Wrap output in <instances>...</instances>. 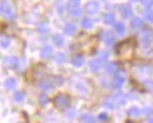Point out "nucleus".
Instances as JSON below:
<instances>
[{"mask_svg": "<svg viewBox=\"0 0 153 123\" xmlns=\"http://www.w3.org/2000/svg\"><path fill=\"white\" fill-rule=\"evenodd\" d=\"M134 47H135L134 40H126L118 45L117 54L121 58H123L125 61L131 59L133 56V52H134Z\"/></svg>", "mask_w": 153, "mask_h": 123, "instance_id": "nucleus-1", "label": "nucleus"}, {"mask_svg": "<svg viewBox=\"0 0 153 123\" xmlns=\"http://www.w3.org/2000/svg\"><path fill=\"white\" fill-rule=\"evenodd\" d=\"M125 102H126V98L123 94H116L113 96L108 98L104 101V106L112 109V108H116L118 106H123V104H125Z\"/></svg>", "mask_w": 153, "mask_h": 123, "instance_id": "nucleus-2", "label": "nucleus"}, {"mask_svg": "<svg viewBox=\"0 0 153 123\" xmlns=\"http://www.w3.org/2000/svg\"><path fill=\"white\" fill-rule=\"evenodd\" d=\"M0 13H1L7 20H13L15 17V13L14 11L12 9V7L9 6V4L5 0H3L1 3H0Z\"/></svg>", "mask_w": 153, "mask_h": 123, "instance_id": "nucleus-3", "label": "nucleus"}, {"mask_svg": "<svg viewBox=\"0 0 153 123\" xmlns=\"http://www.w3.org/2000/svg\"><path fill=\"white\" fill-rule=\"evenodd\" d=\"M54 104L59 108H65V107H68L70 104V100L64 94H59L54 99Z\"/></svg>", "mask_w": 153, "mask_h": 123, "instance_id": "nucleus-4", "label": "nucleus"}, {"mask_svg": "<svg viewBox=\"0 0 153 123\" xmlns=\"http://www.w3.org/2000/svg\"><path fill=\"white\" fill-rule=\"evenodd\" d=\"M99 9V5L97 1H90L86 5V7H84V11H86L88 14H96Z\"/></svg>", "mask_w": 153, "mask_h": 123, "instance_id": "nucleus-5", "label": "nucleus"}, {"mask_svg": "<svg viewBox=\"0 0 153 123\" xmlns=\"http://www.w3.org/2000/svg\"><path fill=\"white\" fill-rule=\"evenodd\" d=\"M100 37H102V40H103L108 45H112L113 42H115V39L112 37V35H111V33L109 30H104L103 33L100 34Z\"/></svg>", "mask_w": 153, "mask_h": 123, "instance_id": "nucleus-6", "label": "nucleus"}, {"mask_svg": "<svg viewBox=\"0 0 153 123\" xmlns=\"http://www.w3.org/2000/svg\"><path fill=\"white\" fill-rule=\"evenodd\" d=\"M124 81H125L124 74L118 73V74L116 76L115 80H113V87H115V88H121V87L123 86V84H124Z\"/></svg>", "mask_w": 153, "mask_h": 123, "instance_id": "nucleus-7", "label": "nucleus"}, {"mask_svg": "<svg viewBox=\"0 0 153 123\" xmlns=\"http://www.w3.org/2000/svg\"><path fill=\"white\" fill-rule=\"evenodd\" d=\"M119 12L122 13L123 17H125V19H127V17H130L132 15V9L130 7V5H123L119 7Z\"/></svg>", "mask_w": 153, "mask_h": 123, "instance_id": "nucleus-8", "label": "nucleus"}, {"mask_svg": "<svg viewBox=\"0 0 153 123\" xmlns=\"http://www.w3.org/2000/svg\"><path fill=\"white\" fill-rule=\"evenodd\" d=\"M5 64L12 68H18V65H19V59L15 58V57H7L5 59Z\"/></svg>", "mask_w": 153, "mask_h": 123, "instance_id": "nucleus-9", "label": "nucleus"}, {"mask_svg": "<svg viewBox=\"0 0 153 123\" xmlns=\"http://www.w3.org/2000/svg\"><path fill=\"white\" fill-rule=\"evenodd\" d=\"M100 67H102V63L99 59H95V61L90 62V68H91L92 72H98L100 70Z\"/></svg>", "mask_w": 153, "mask_h": 123, "instance_id": "nucleus-10", "label": "nucleus"}, {"mask_svg": "<svg viewBox=\"0 0 153 123\" xmlns=\"http://www.w3.org/2000/svg\"><path fill=\"white\" fill-rule=\"evenodd\" d=\"M71 63H73V65H74V66L80 67V66H82V65H83V63H84V58H83V56H80V55L74 56V57H73V59H71Z\"/></svg>", "mask_w": 153, "mask_h": 123, "instance_id": "nucleus-11", "label": "nucleus"}, {"mask_svg": "<svg viewBox=\"0 0 153 123\" xmlns=\"http://www.w3.org/2000/svg\"><path fill=\"white\" fill-rule=\"evenodd\" d=\"M64 33L67 35H74L76 33V26L74 23H67L64 27Z\"/></svg>", "mask_w": 153, "mask_h": 123, "instance_id": "nucleus-12", "label": "nucleus"}, {"mask_svg": "<svg viewBox=\"0 0 153 123\" xmlns=\"http://www.w3.org/2000/svg\"><path fill=\"white\" fill-rule=\"evenodd\" d=\"M142 114V110L138 108V107H131L129 110H127V115L130 117H137Z\"/></svg>", "mask_w": 153, "mask_h": 123, "instance_id": "nucleus-13", "label": "nucleus"}, {"mask_svg": "<svg viewBox=\"0 0 153 123\" xmlns=\"http://www.w3.org/2000/svg\"><path fill=\"white\" fill-rule=\"evenodd\" d=\"M52 54H53V49H52V47L46 45V47L42 49V51H41V57H42V58H48Z\"/></svg>", "mask_w": 153, "mask_h": 123, "instance_id": "nucleus-14", "label": "nucleus"}, {"mask_svg": "<svg viewBox=\"0 0 153 123\" xmlns=\"http://www.w3.org/2000/svg\"><path fill=\"white\" fill-rule=\"evenodd\" d=\"M39 87H40L42 91H50L53 86H52V84H50L48 80H43V81H41L39 84Z\"/></svg>", "mask_w": 153, "mask_h": 123, "instance_id": "nucleus-15", "label": "nucleus"}, {"mask_svg": "<svg viewBox=\"0 0 153 123\" xmlns=\"http://www.w3.org/2000/svg\"><path fill=\"white\" fill-rule=\"evenodd\" d=\"M15 85H16V80L14 78H8L5 81V87L7 90H13L15 87Z\"/></svg>", "mask_w": 153, "mask_h": 123, "instance_id": "nucleus-16", "label": "nucleus"}, {"mask_svg": "<svg viewBox=\"0 0 153 123\" xmlns=\"http://www.w3.org/2000/svg\"><path fill=\"white\" fill-rule=\"evenodd\" d=\"M53 42H54L55 45L62 47L63 45V37L59 34H55V35H53Z\"/></svg>", "mask_w": 153, "mask_h": 123, "instance_id": "nucleus-17", "label": "nucleus"}, {"mask_svg": "<svg viewBox=\"0 0 153 123\" xmlns=\"http://www.w3.org/2000/svg\"><path fill=\"white\" fill-rule=\"evenodd\" d=\"M103 20L106 25H111L115 22V15L112 13H106L104 16H103Z\"/></svg>", "mask_w": 153, "mask_h": 123, "instance_id": "nucleus-18", "label": "nucleus"}, {"mask_svg": "<svg viewBox=\"0 0 153 123\" xmlns=\"http://www.w3.org/2000/svg\"><path fill=\"white\" fill-rule=\"evenodd\" d=\"M69 14H70V16H73V17H78V16H81V14H82V11H81V8L80 7H71L70 8V11H69Z\"/></svg>", "mask_w": 153, "mask_h": 123, "instance_id": "nucleus-19", "label": "nucleus"}, {"mask_svg": "<svg viewBox=\"0 0 153 123\" xmlns=\"http://www.w3.org/2000/svg\"><path fill=\"white\" fill-rule=\"evenodd\" d=\"M115 30L117 31V34H119V35H123L124 31H125V26L123 22H117L115 25Z\"/></svg>", "mask_w": 153, "mask_h": 123, "instance_id": "nucleus-20", "label": "nucleus"}, {"mask_svg": "<svg viewBox=\"0 0 153 123\" xmlns=\"http://www.w3.org/2000/svg\"><path fill=\"white\" fill-rule=\"evenodd\" d=\"M13 100L15 102H22L25 100V94L22 92H15L13 94Z\"/></svg>", "mask_w": 153, "mask_h": 123, "instance_id": "nucleus-21", "label": "nucleus"}, {"mask_svg": "<svg viewBox=\"0 0 153 123\" xmlns=\"http://www.w3.org/2000/svg\"><path fill=\"white\" fill-rule=\"evenodd\" d=\"M92 20H90L89 17H86V19H83L82 20V27L84 28V29H90L91 27H92Z\"/></svg>", "mask_w": 153, "mask_h": 123, "instance_id": "nucleus-22", "label": "nucleus"}, {"mask_svg": "<svg viewBox=\"0 0 153 123\" xmlns=\"http://www.w3.org/2000/svg\"><path fill=\"white\" fill-rule=\"evenodd\" d=\"M143 35H144V41L145 42H150L151 39L153 37V33H152L151 29H145L144 33H143Z\"/></svg>", "mask_w": 153, "mask_h": 123, "instance_id": "nucleus-23", "label": "nucleus"}, {"mask_svg": "<svg viewBox=\"0 0 153 123\" xmlns=\"http://www.w3.org/2000/svg\"><path fill=\"white\" fill-rule=\"evenodd\" d=\"M81 121L84 122V123H94L95 122V118L92 115H89V114H86L81 117Z\"/></svg>", "mask_w": 153, "mask_h": 123, "instance_id": "nucleus-24", "label": "nucleus"}, {"mask_svg": "<svg viewBox=\"0 0 153 123\" xmlns=\"http://www.w3.org/2000/svg\"><path fill=\"white\" fill-rule=\"evenodd\" d=\"M142 25H143V21L139 17H133L131 21V27H133V28H139V27H142Z\"/></svg>", "mask_w": 153, "mask_h": 123, "instance_id": "nucleus-25", "label": "nucleus"}, {"mask_svg": "<svg viewBox=\"0 0 153 123\" xmlns=\"http://www.w3.org/2000/svg\"><path fill=\"white\" fill-rule=\"evenodd\" d=\"M117 71V65L115 63H109L106 65V72L108 73H115Z\"/></svg>", "mask_w": 153, "mask_h": 123, "instance_id": "nucleus-26", "label": "nucleus"}, {"mask_svg": "<svg viewBox=\"0 0 153 123\" xmlns=\"http://www.w3.org/2000/svg\"><path fill=\"white\" fill-rule=\"evenodd\" d=\"M55 61H56L57 64H62V63L65 62V56L63 54H57L56 57H55Z\"/></svg>", "mask_w": 153, "mask_h": 123, "instance_id": "nucleus-27", "label": "nucleus"}, {"mask_svg": "<svg viewBox=\"0 0 153 123\" xmlns=\"http://www.w3.org/2000/svg\"><path fill=\"white\" fill-rule=\"evenodd\" d=\"M9 40L8 39H5V37H1L0 39V47L1 48H7L8 45H9Z\"/></svg>", "mask_w": 153, "mask_h": 123, "instance_id": "nucleus-28", "label": "nucleus"}, {"mask_svg": "<svg viewBox=\"0 0 153 123\" xmlns=\"http://www.w3.org/2000/svg\"><path fill=\"white\" fill-rule=\"evenodd\" d=\"M144 15H145V19L147 20V21H153V12L152 11H146L145 13H144Z\"/></svg>", "mask_w": 153, "mask_h": 123, "instance_id": "nucleus-29", "label": "nucleus"}, {"mask_svg": "<svg viewBox=\"0 0 153 123\" xmlns=\"http://www.w3.org/2000/svg\"><path fill=\"white\" fill-rule=\"evenodd\" d=\"M39 101H40V103L42 104V106H44V104H47V103H48L49 99H48V96H47V95L42 94V95H40V98H39Z\"/></svg>", "mask_w": 153, "mask_h": 123, "instance_id": "nucleus-30", "label": "nucleus"}, {"mask_svg": "<svg viewBox=\"0 0 153 123\" xmlns=\"http://www.w3.org/2000/svg\"><path fill=\"white\" fill-rule=\"evenodd\" d=\"M53 80H54L55 85H57V86H61V85H63V82H64L63 78H62V77H60V76H57V77H54V78H53Z\"/></svg>", "mask_w": 153, "mask_h": 123, "instance_id": "nucleus-31", "label": "nucleus"}, {"mask_svg": "<svg viewBox=\"0 0 153 123\" xmlns=\"http://www.w3.org/2000/svg\"><path fill=\"white\" fill-rule=\"evenodd\" d=\"M39 31H40L41 34L47 33V31H48V27H47V25H44V23L40 25V26H39Z\"/></svg>", "mask_w": 153, "mask_h": 123, "instance_id": "nucleus-32", "label": "nucleus"}, {"mask_svg": "<svg viewBox=\"0 0 153 123\" xmlns=\"http://www.w3.org/2000/svg\"><path fill=\"white\" fill-rule=\"evenodd\" d=\"M65 115H67V117H69V118H74V117L76 116V112H75L74 109L68 110V112L65 113Z\"/></svg>", "mask_w": 153, "mask_h": 123, "instance_id": "nucleus-33", "label": "nucleus"}, {"mask_svg": "<svg viewBox=\"0 0 153 123\" xmlns=\"http://www.w3.org/2000/svg\"><path fill=\"white\" fill-rule=\"evenodd\" d=\"M57 11H59V13H60V14H63V13H64V11H65V6H64V4L60 3V4L57 5Z\"/></svg>", "mask_w": 153, "mask_h": 123, "instance_id": "nucleus-34", "label": "nucleus"}, {"mask_svg": "<svg viewBox=\"0 0 153 123\" xmlns=\"http://www.w3.org/2000/svg\"><path fill=\"white\" fill-rule=\"evenodd\" d=\"M98 120H99V121H106V120H108V114H105V113L99 114V115H98Z\"/></svg>", "mask_w": 153, "mask_h": 123, "instance_id": "nucleus-35", "label": "nucleus"}, {"mask_svg": "<svg viewBox=\"0 0 153 123\" xmlns=\"http://www.w3.org/2000/svg\"><path fill=\"white\" fill-rule=\"evenodd\" d=\"M106 59H108V54L106 52H102L100 56H99V61L103 62V61H106Z\"/></svg>", "mask_w": 153, "mask_h": 123, "instance_id": "nucleus-36", "label": "nucleus"}, {"mask_svg": "<svg viewBox=\"0 0 153 123\" xmlns=\"http://www.w3.org/2000/svg\"><path fill=\"white\" fill-rule=\"evenodd\" d=\"M143 3H144V5L147 6V7L153 6V0H143Z\"/></svg>", "mask_w": 153, "mask_h": 123, "instance_id": "nucleus-37", "label": "nucleus"}, {"mask_svg": "<svg viewBox=\"0 0 153 123\" xmlns=\"http://www.w3.org/2000/svg\"><path fill=\"white\" fill-rule=\"evenodd\" d=\"M143 113H144L145 115H148V114H152V113H153V108H145V109L143 110Z\"/></svg>", "mask_w": 153, "mask_h": 123, "instance_id": "nucleus-38", "label": "nucleus"}, {"mask_svg": "<svg viewBox=\"0 0 153 123\" xmlns=\"http://www.w3.org/2000/svg\"><path fill=\"white\" fill-rule=\"evenodd\" d=\"M70 4H71L73 7H76L80 4V0H70Z\"/></svg>", "mask_w": 153, "mask_h": 123, "instance_id": "nucleus-39", "label": "nucleus"}, {"mask_svg": "<svg viewBox=\"0 0 153 123\" xmlns=\"http://www.w3.org/2000/svg\"><path fill=\"white\" fill-rule=\"evenodd\" d=\"M148 123H153V120H150V121H148Z\"/></svg>", "mask_w": 153, "mask_h": 123, "instance_id": "nucleus-40", "label": "nucleus"}]
</instances>
